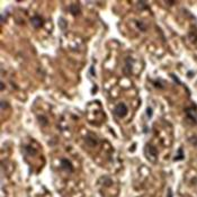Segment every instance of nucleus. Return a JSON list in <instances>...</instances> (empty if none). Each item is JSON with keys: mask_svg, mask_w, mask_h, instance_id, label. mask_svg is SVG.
Masks as SVG:
<instances>
[{"mask_svg": "<svg viewBox=\"0 0 197 197\" xmlns=\"http://www.w3.org/2000/svg\"><path fill=\"white\" fill-rule=\"evenodd\" d=\"M37 121H39V123H41V125H46L47 124V118L44 117V116H42V115H39V116H37Z\"/></svg>", "mask_w": 197, "mask_h": 197, "instance_id": "obj_7", "label": "nucleus"}, {"mask_svg": "<svg viewBox=\"0 0 197 197\" xmlns=\"http://www.w3.org/2000/svg\"><path fill=\"white\" fill-rule=\"evenodd\" d=\"M70 11L72 12L73 15H78L79 12H80V8H79L78 6H71L70 7Z\"/></svg>", "mask_w": 197, "mask_h": 197, "instance_id": "obj_8", "label": "nucleus"}, {"mask_svg": "<svg viewBox=\"0 0 197 197\" xmlns=\"http://www.w3.org/2000/svg\"><path fill=\"white\" fill-rule=\"evenodd\" d=\"M129 112V109H127V106L124 104V102H118L116 107H115V114H116V116L117 117H124L126 114Z\"/></svg>", "mask_w": 197, "mask_h": 197, "instance_id": "obj_2", "label": "nucleus"}, {"mask_svg": "<svg viewBox=\"0 0 197 197\" xmlns=\"http://www.w3.org/2000/svg\"><path fill=\"white\" fill-rule=\"evenodd\" d=\"M186 113H187V117L190 119L193 123H197V117H196V108H186Z\"/></svg>", "mask_w": 197, "mask_h": 197, "instance_id": "obj_4", "label": "nucleus"}, {"mask_svg": "<svg viewBox=\"0 0 197 197\" xmlns=\"http://www.w3.org/2000/svg\"><path fill=\"white\" fill-rule=\"evenodd\" d=\"M1 108H2V109H5V108H7V107H6V101H5V100L1 101Z\"/></svg>", "mask_w": 197, "mask_h": 197, "instance_id": "obj_9", "label": "nucleus"}, {"mask_svg": "<svg viewBox=\"0 0 197 197\" xmlns=\"http://www.w3.org/2000/svg\"><path fill=\"white\" fill-rule=\"evenodd\" d=\"M31 23H32V25H33L34 27L39 28L42 25H43V19H42L39 16H34V17H32Z\"/></svg>", "mask_w": 197, "mask_h": 197, "instance_id": "obj_5", "label": "nucleus"}, {"mask_svg": "<svg viewBox=\"0 0 197 197\" xmlns=\"http://www.w3.org/2000/svg\"><path fill=\"white\" fill-rule=\"evenodd\" d=\"M84 141H86V143L90 146H96L97 145V143H98V140H97V137H96L95 135L92 134V133H90L88 134L86 137H84Z\"/></svg>", "mask_w": 197, "mask_h": 197, "instance_id": "obj_3", "label": "nucleus"}, {"mask_svg": "<svg viewBox=\"0 0 197 197\" xmlns=\"http://www.w3.org/2000/svg\"><path fill=\"white\" fill-rule=\"evenodd\" d=\"M4 89H5V84L1 82V90H4Z\"/></svg>", "mask_w": 197, "mask_h": 197, "instance_id": "obj_10", "label": "nucleus"}, {"mask_svg": "<svg viewBox=\"0 0 197 197\" xmlns=\"http://www.w3.org/2000/svg\"><path fill=\"white\" fill-rule=\"evenodd\" d=\"M61 167L64 170H67V171H73V167L71 162L68 160V159H62L61 160Z\"/></svg>", "mask_w": 197, "mask_h": 197, "instance_id": "obj_6", "label": "nucleus"}, {"mask_svg": "<svg viewBox=\"0 0 197 197\" xmlns=\"http://www.w3.org/2000/svg\"><path fill=\"white\" fill-rule=\"evenodd\" d=\"M144 154H145L146 159L151 162H156L158 159V150L154 145H152L150 143H148L144 146Z\"/></svg>", "mask_w": 197, "mask_h": 197, "instance_id": "obj_1", "label": "nucleus"}]
</instances>
